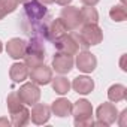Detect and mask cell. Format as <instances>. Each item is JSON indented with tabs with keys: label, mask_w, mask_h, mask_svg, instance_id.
<instances>
[{
	"label": "cell",
	"mask_w": 127,
	"mask_h": 127,
	"mask_svg": "<svg viewBox=\"0 0 127 127\" xmlns=\"http://www.w3.org/2000/svg\"><path fill=\"white\" fill-rule=\"evenodd\" d=\"M72 115L76 127L93 126V106L87 99H79L72 106Z\"/></svg>",
	"instance_id": "obj_1"
},
{
	"label": "cell",
	"mask_w": 127,
	"mask_h": 127,
	"mask_svg": "<svg viewBox=\"0 0 127 127\" xmlns=\"http://www.w3.org/2000/svg\"><path fill=\"white\" fill-rule=\"evenodd\" d=\"M79 45L84 49H88V46L99 45L103 40V32L97 24H84L81 32L78 33Z\"/></svg>",
	"instance_id": "obj_2"
},
{
	"label": "cell",
	"mask_w": 127,
	"mask_h": 127,
	"mask_svg": "<svg viewBox=\"0 0 127 127\" xmlns=\"http://www.w3.org/2000/svg\"><path fill=\"white\" fill-rule=\"evenodd\" d=\"M24 60H26L27 67H30V69H33V67H36V66H39V64L43 63V60H45V48L37 39H33L30 43H27V51H26Z\"/></svg>",
	"instance_id": "obj_3"
},
{
	"label": "cell",
	"mask_w": 127,
	"mask_h": 127,
	"mask_svg": "<svg viewBox=\"0 0 127 127\" xmlns=\"http://www.w3.org/2000/svg\"><path fill=\"white\" fill-rule=\"evenodd\" d=\"M96 117H97V121H93V126H103V127H106V126L114 124L118 120V109H117V106L114 103L105 102V103H102L97 108Z\"/></svg>",
	"instance_id": "obj_4"
},
{
	"label": "cell",
	"mask_w": 127,
	"mask_h": 127,
	"mask_svg": "<svg viewBox=\"0 0 127 127\" xmlns=\"http://www.w3.org/2000/svg\"><path fill=\"white\" fill-rule=\"evenodd\" d=\"M54 46L57 48L58 52L63 54H69V55H76L79 51V39H78V33H70V34H64L60 39L54 40Z\"/></svg>",
	"instance_id": "obj_5"
},
{
	"label": "cell",
	"mask_w": 127,
	"mask_h": 127,
	"mask_svg": "<svg viewBox=\"0 0 127 127\" xmlns=\"http://www.w3.org/2000/svg\"><path fill=\"white\" fill-rule=\"evenodd\" d=\"M17 93H18V96H20V99H21V102L24 105H30L32 106V105L37 103L39 99H40V90H39V87L34 82L23 84Z\"/></svg>",
	"instance_id": "obj_6"
},
{
	"label": "cell",
	"mask_w": 127,
	"mask_h": 127,
	"mask_svg": "<svg viewBox=\"0 0 127 127\" xmlns=\"http://www.w3.org/2000/svg\"><path fill=\"white\" fill-rule=\"evenodd\" d=\"M60 20L63 21V24L66 26L67 30H76L79 29V26L82 24L81 23V14H79V9L75 8V6H66L63 8L61 14H60Z\"/></svg>",
	"instance_id": "obj_7"
},
{
	"label": "cell",
	"mask_w": 127,
	"mask_h": 127,
	"mask_svg": "<svg viewBox=\"0 0 127 127\" xmlns=\"http://www.w3.org/2000/svg\"><path fill=\"white\" fill-rule=\"evenodd\" d=\"M75 64H76V69H79L81 72L84 73H91L96 66H97V58L94 54H91L90 51L84 49L82 52H79L76 55V60H75Z\"/></svg>",
	"instance_id": "obj_8"
},
{
	"label": "cell",
	"mask_w": 127,
	"mask_h": 127,
	"mask_svg": "<svg viewBox=\"0 0 127 127\" xmlns=\"http://www.w3.org/2000/svg\"><path fill=\"white\" fill-rule=\"evenodd\" d=\"M29 76L32 82H34L36 85H46L52 79V69L42 63V64L33 67L32 72H29Z\"/></svg>",
	"instance_id": "obj_9"
},
{
	"label": "cell",
	"mask_w": 127,
	"mask_h": 127,
	"mask_svg": "<svg viewBox=\"0 0 127 127\" xmlns=\"http://www.w3.org/2000/svg\"><path fill=\"white\" fill-rule=\"evenodd\" d=\"M73 55H69V54H63V52H57L54 57H52V69L61 75L64 73H69L72 69H73Z\"/></svg>",
	"instance_id": "obj_10"
},
{
	"label": "cell",
	"mask_w": 127,
	"mask_h": 127,
	"mask_svg": "<svg viewBox=\"0 0 127 127\" xmlns=\"http://www.w3.org/2000/svg\"><path fill=\"white\" fill-rule=\"evenodd\" d=\"M26 51H27V42L24 39H20V37H12L11 40H8L6 43V52L11 58L14 60H21L24 58L26 55Z\"/></svg>",
	"instance_id": "obj_11"
},
{
	"label": "cell",
	"mask_w": 127,
	"mask_h": 127,
	"mask_svg": "<svg viewBox=\"0 0 127 127\" xmlns=\"http://www.w3.org/2000/svg\"><path fill=\"white\" fill-rule=\"evenodd\" d=\"M30 118H32V121L34 124L42 126V124L49 121V118H51V108L43 105V103H34L33 109L30 112Z\"/></svg>",
	"instance_id": "obj_12"
},
{
	"label": "cell",
	"mask_w": 127,
	"mask_h": 127,
	"mask_svg": "<svg viewBox=\"0 0 127 127\" xmlns=\"http://www.w3.org/2000/svg\"><path fill=\"white\" fill-rule=\"evenodd\" d=\"M24 12L30 20H40L46 14V8L40 5L39 0H29L24 3Z\"/></svg>",
	"instance_id": "obj_13"
},
{
	"label": "cell",
	"mask_w": 127,
	"mask_h": 127,
	"mask_svg": "<svg viewBox=\"0 0 127 127\" xmlns=\"http://www.w3.org/2000/svg\"><path fill=\"white\" fill-rule=\"evenodd\" d=\"M72 102L64 99V97H60V99H55L51 105V112L55 115V117H60V118H64L67 115L72 114Z\"/></svg>",
	"instance_id": "obj_14"
},
{
	"label": "cell",
	"mask_w": 127,
	"mask_h": 127,
	"mask_svg": "<svg viewBox=\"0 0 127 127\" xmlns=\"http://www.w3.org/2000/svg\"><path fill=\"white\" fill-rule=\"evenodd\" d=\"M70 87L78 93V94H90L93 90H94V81L90 78V76H76L73 79V82L70 84Z\"/></svg>",
	"instance_id": "obj_15"
},
{
	"label": "cell",
	"mask_w": 127,
	"mask_h": 127,
	"mask_svg": "<svg viewBox=\"0 0 127 127\" xmlns=\"http://www.w3.org/2000/svg\"><path fill=\"white\" fill-rule=\"evenodd\" d=\"M67 33V29H66V26L63 24V21L58 18V20H54V21H51L49 23V26L46 27V34H48V39L49 40H57V39H60L61 36H64Z\"/></svg>",
	"instance_id": "obj_16"
},
{
	"label": "cell",
	"mask_w": 127,
	"mask_h": 127,
	"mask_svg": "<svg viewBox=\"0 0 127 127\" xmlns=\"http://www.w3.org/2000/svg\"><path fill=\"white\" fill-rule=\"evenodd\" d=\"M9 76L14 82H23L29 78V67L26 63H14V64L11 66L9 69Z\"/></svg>",
	"instance_id": "obj_17"
},
{
	"label": "cell",
	"mask_w": 127,
	"mask_h": 127,
	"mask_svg": "<svg viewBox=\"0 0 127 127\" xmlns=\"http://www.w3.org/2000/svg\"><path fill=\"white\" fill-rule=\"evenodd\" d=\"M126 97H127V88L123 84H114V85L109 87V90H108V99L111 102L118 103V102H123Z\"/></svg>",
	"instance_id": "obj_18"
},
{
	"label": "cell",
	"mask_w": 127,
	"mask_h": 127,
	"mask_svg": "<svg viewBox=\"0 0 127 127\" xmlns=\"http://www.w3.org/2000/svg\"><path fill=\"white\" fill-rule=\"evenodd\" d=\"M51 84H52V90L57 94H60V96L67 94L69 90H70V82L64 76H55V78H52L51 79Z\"/></svg>",
	"instance_id": "obj_19"
},
{
	"label": "cell",
	"mask_w": 127,
	"mask_h": 127,
	"mask_svg": "<svg viewBox=\"0 0 127 127\" xmlns=\"http://www.w3.org/2000/svg\"><path fill=\"white\" fill-rule=\"evenodd\" d=\"M11 117H12V120H11V124H12V126H15V127H23V126H26V124L29 123V120H30V111H29L26 106H23L20 111L11 114Z\"/></svg>",
	"instance_id": "obj_20"
},
{
	"label": "cell",
	"mask_w": 127,
	"mask_h": 127,
	"mask_svg": "<svg viewBox=\"0 0 127 127\" xmlns=\"http://www.w3.org/2000/svg\"><path fill=\"white\" fill-rule=\"evenodd\" d=\"M81 23L82 24H97L99 21V14L93 6H84L81 11Z\"/></svg>",
	"instance_id": "obj_21"
},
{
	"label": "cell",
	"mask_w": 127,
	"mask_h": 127,
	"mask_svg": "<svg viewBox=\"0 0 127 127\" xmlns=\"http://www.w3.org/2000/svg\"><path fill=\"white\" fill-rule=\"evenodd\" d=\"M109 17H111V20L115 21V23H123V21H126V18H127V11H126L124 5H115V6H112L111 11H109Z\"/></svg>",
	"instance_id": "obj_22"
},
{
	"label": "cell",
	"mask_w": 127,
	"mask_h": 127,
	"mask_svg": "<svg viewBox=\"0 0 127 127\" xmlns=\"http://www.w3.org/2000/svg\"><path fill=\"white\" fill-rule=\"evenodd\" d=\"M6 103H8L9 114H14V112L20 111V109L24 106V103L21 102V99H20V96H18V93H17V91L11 93V94L8 96V99H6Z\"/></svg>",
	"instance_id": "obj_23"
},
{
	"label": "cell",
	"mask_w": 127,
	"mask_h": 127,
	"mask_svg": "<svg viewBox=\"0 0 127 127\" xmlns=\"http://www.w3.org/2000/svg\"><path fill=\"white\" fill-rule=\"evenodd\" d=\"M18 0H0V5L3 6V9L6 11V14H11L14 12L17 8H18Z\"/></svg>",
	"instance_id": "obj_24"
},
{
	"label": "cell",
	"mask_w": 127,
	"mask_h": 127,
	"mask_svg": "<svg viewBox=\"0 0 127 127\" xmlns=\"http://www.w3.org/2000/svg\"><path fill=\"white\" fill-rule=\"evenodd\" d=\"M126 117H127V109H124V111L120 114V120H117V121H118V124H120L121 127H124V126H126Z\"/></svg>",
	"instance_id": "obj_25"
},
{
	"label": "cell",
	"mask_w": 127,
	"mask_h": 127,
	"mask_svg": "<svg viewBox=\"0 0 127 127\" xmlns=\"http://www.w3.org/2000/svg\"><path fill=\"white\" fill-rule=\"evenodd\" d=\"M81 2L85 5V6H94V5H97L100 0H81Z\"/></svg>",
	"instance_id": "obj_26"
},
{
	"label": "cell",
	"mask_w": 127,
	"mask_h": 127,
	"mask_svg": "<svg viewBox=\"0 0 127 127\" xmlns=\"http://www.w3.org/2000/svg\"><path fill=\"white\" fill-rule=\"evenodd\" d=\"M55 2H57L60 6H67V5L72 3V0H55Z\"/></svg>",
	"instance_id": "obj_27"
},
{
	"label": "cell",
	"mask_w": 127,
	"mask_h": 127,
	"mask_svg": "<svg viewBox=\"0 0 127 127\" xmlns=\"http://www.w3.org/2000/svg\"><path fill=\"white\" fill-rule=\"evenodd\" d=\"M0 126H5V127H9L11 126V121L8 118H0Z\"/></svg>",
	"instance_id": "obj_28"
},
{
	"label": "cell",
	"mask_w": 127,
	"mask_h": 127,
	"mask_svg": "<svg viewBox=\"0 0 127 127\" xmlns=\"http://www.w3.org/2000/svg\"><path fill=\"white\" fill-rule=\"evenodd\" d=\"M6 15H8V14H6V11L3 9V6H2V5H0V20H3Z\"/></svg>",
	"instance_id": "obj_29"
},
{
	"label": "cell",
	"mask_w": 127,
	"mask_h": 127,
	"mask_svg": "<svg viewBox=\"0 0 127 127\" xmlns=\"http://www.w3.org/2000/svg\"><path fill=\"white\" fill-rule=\"evenodd\" d=\"M39 2H42L43 5H51V3H54L55 0H39Z\"/></svg>",
	"instance_id": "obj_30"
},
{
	"label": "cell",
	"mask_w": 127,
	"mask_h": 127,
	"mask_svg": "<svg viewBox=\"0 0 127 127\" xmlns=\"http://www.w3.org/2000/svg\"><path fill=\"white\" fill-rule=\"evenodd\" d=\"M2 49H3V43H2V40H0V52H2Z\"/></svg>",
	"instance_id": "obj_31"
},
{
	"label": "cell",
	"mask_w": 127,
	"mask_h": 127,
	"mask_svg": "<svg viewBox=\"0 0 127 127\" xmlns=\"http://www.w3.org/2000/svg\"><path fill=\"white\" fill-rule=\"evenodd\" d=\"M20 3H26V2H29V0H18Z\"/></svg>",
	"instance_id": "obj_32"
},
{
	"label": "cell",
	"mask_w": 127,
	"mask_h": 127,
	"mask_svg": "<svg viewBox=\"0 0 127 127\" xmlns=\"http://www.w3.org/2000/svg\"><path fill=\"white\" fill-rule=\"evenodd\" d=\"M121 2H123V3H124V0H121Z\"/></svg>",
	"instance_id": "obj_33"
}]
</instances>
